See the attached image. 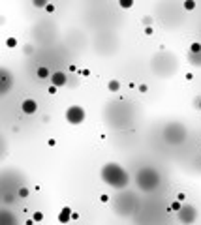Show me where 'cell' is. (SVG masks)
I'll return each mask as SVG.
<instances>
[{
  "mask_svg": "<svg viewBox=\"0 0 201 225\" xmlns=\"http://www.w3.org/2000/svg\"><path fill=\"white\" fill-rule=\"evenodd\" d=\"M150 23H152L150 17H143V25H150Z\"/></svg>",
  "mask_w": 201,
  "mask_h": 225,
  "instance_id": "obj_17",
  "label": "cell"
},
{
  "mask_svg": "<svg viewBox=\"0 0 201 225\" xmlns=\"http://www.w3.org/2000/svg\"><path fill=\"white\" fill-rule=\"evenodd\" d=\"M19 197H23V199L28 197V189H26V188H21V189H19Z\"/></svg>",
  "mask_w": 201,
  "mask_h": 225,
  "instance_id": "obj_13",
  "label": "cell"
},
{
  "mask_svg": "<svg viewBox=\"0 0 201 225\" xmlns=\"http://www.w3.org/2000/svg\"><path fill=\"white\" fill-rule=\"evenodd\" d=\"M145 34L150 36V34H152V28H150V26H147V28H145Z\"/></svg>",
  "mask_w": 201,
  "mask_h": 225,
  "instance_id": "obj_19",
  "label": "cell"
},
{
  "mask_svg": "<svg viewBox=\"0 0 201 225\" xmlns=\"http://www.w3.org/2000/svg\"><path fill=\"white\" fill-rule=\"evenodd\" d=\"M45 12L53 13V12H55V6H53V4H47V6H45Z\"/></svg>",
  "mask_w": 201,
  "mask_h": 225,
  "instance_id": "obj_16",
  "label": "cell"
},
{
  "mask_svg": "<svg viewBox=\"0 0 201 225\" xmlns=\"http://www.w3.org/2000/svg\"><path fill=\"white\" fill-rule=\"evenodd\" d=\"M199 51H201V43H197V41L190 45V53H192V55H194V53H199Z\"/></svg>",
  "mask_w": 201,
  "mask_h": 225,
  "instance_id": "obj_10",
  "label": "cell"
},
{
  "mask_svg": "<svg viewBox=\"0 0 201 225\" xmlns=\"http://www.w3.org/2000/svg\"><path fill=\"white\" fill-rule=\"evenodd\" d=\"M51 81H53L55 87H64V84L68 83V77H66V73L57 71V73H53V75H51Z\"/></svg>",
  "mask_w": 201,
  "mask_h": 225,
  "instance_id": "obj_3",
  "label": "cell"
},
{
  "mask_svg": "<svg viewBox=\"0 0 201 225\" xmlns=\"http://www.w3.org/2000/svg\"><path fill=\"white\" fill-rule=\"evenodd\" d=\"M21 109H23V113H26V114H32V113L38 111V103L34 100H25L23 105H21Z\"/></svg>",
  "mask_w": 201,
  "mask_h": 225,
  "instance_id": "obj_4",
  "label": "cell"
},
{
  "mask_svg": "<svg viewBox=\"0 0 201 225\" xmlns=\"http://www.w3.org/2000/svg\"><path fill=\"white\" fill-rule=\"evenodd\" d=\"M6 45H8V47H12V49H13V47L17 45V39H15V38H9V39L6 41Z\"/></svg>",
  "mask_w": 201,
  "mask_h": 225,
  "instance_id": "obj_12",
  "label": "cell"
},
{
  "mask_svg": "<svg viewBox=\"0 0 201 225\" xmlns=\"http://www.w3.org/2000/svg\"><path fill=\"white\" fill-rule=\"evenodd\" d=\"M66 120H68L70 124L77 126V124H81L85 120V109L79 105H72L68 111H66Z\"/></svg>",
  "mask_w": 201,
  "mask_h": 225,
  "instance_id": "obj_2",
  "label": "cell"
},
{
  "mask_svg": "<svg viewBox=\"0 0 201 225\" xmlns=\"http://www.w3.org/2000/svg\"><path fill=\"white\" fill-rule=\"evenodd\" d=\"M147 90H149V88L145 87V84H141V87H139V92H147Z\"/></svg>",
  "mask_w": 201,
  "mask_h": 225,
  "instance_id": "obj_20",
  "label": "cell"
},
{
  "mask_svg": "<svg viewBox=\"0 0 201 225\" xmlns=\"http://www.w3.org/2000/svg\"><path fill=\"white\" fill-rule=\"evenodd\" d=\"M107 90H109V92H118V90H120V83L115 81V79L109 81V83H107Z\"/></svg>",
  "mask_w": 201,
  "mask_h": 225,
  "instance_id": "obj_6",
  "label": "cell"
},
{
  "mask_svg": "<svg viewBox=\"0 0 201 225\" xmlns=\"http://www.w3.org/2000/svg\"><path fill=\"white\" fill-rule=\"evenodd\" d=\"M184 8H186V9H194V8H196V2H194V0H186V2H184Z\"/></svg>",
  "mask_w": 201,
  "mask_h": 225,
  "instance_id": "obj_11",
  "label": "cell"
},
{
  "mask_svg": "<svg viewBox=\"0 0 201 225\" xmlns=\"http://www.w3.org/2000/svg\"><path fill=\"white\" fill-rule=\"evenodd\" d=\"M184 197H186L184 193H178V195H177V199H178V201H184Z\"/></svg>",
  "mask_w": 201,
  "mask_h": 225,
  "instance_id": "obj_21",
  "label": "cell"
},
{
  "mask_svg": "<svg viewBox=\"0 0 201 225\" xmlns=\"http://www.w3.org/2000/svg\"><path fill=\"white\" fill-rule=\"evenodd\" d=\"M197 103H199V105H197V107H199V109H201V100H197Z\"/></svg>",
  "mask_w": 201,
  "mask_h": 225,
  "instance_id": "obj_22",
  "label": "cell"
},
{
  "mask_svg": "<svg viewBox=\"0 0 201 225\" xmlns=\"http://www.w3.org/2000/svg\"><path fill=\"white\" fill-rule=\"evenodd\" d=\"M118 6L124 8V9H130L133 6V0H118Z\"/></svg>",
  "mask_w": 201,
  "mask_h": 225,
  "instance_id": "obj_8",
  "label": "cell"
},
{
  "mask_svg": "<svg viewBox=\"0 0 201 225\" xmlns=\"http://www.w3.org/2000/svg\"><path fill=\"white\" fill-rule=\"evenodd\" d=\"M36 75L40 79H47L49 77V70L45 68V66H41V68H38V71H36Z\"/></svg>",
  "mask_w": 201,
  "mask_h": 225,
  "instance_id": "obj_7",
  "label": "cell"
},
{
  "mask_svg": "<svg viewBox=\"0 0 201 225\" xmlns=\"http://www.w3.org/2000/svg\"><path fill=\"white\" fill-rule=\"evenodd\" d=\"M72 218H73L72 208H70V206H64L62 212H60V216H58V221H60V223H66V221H70Z\"/></svg>",
  "mask_w": 201,
  "mask_h": 225,
  "instance_id": "obj_5",
  "label": "cell"
},
{
  "mask_svg": "<svg viewBox=\"0 0 201 225\" xmlns=\"http://www.w3.org/2000/svg\"><path fill=\"white\" fill-rule=\"evenodd\" d=\"M102 178L113 188H124L130 182V176L126 175V171L117 163H107L102 169Z\"/></svg>",
  "mask_w": 201,
  "mask_h": 225,
  "instance_id": "obj_1",
  "label": "cell"
},
{
  "mask_svg": "<svg viewBox=\"0 0 201 225\" xmlns=\"http://www.w3.org/2000/svg\"><path fill=\"white\" fill-rule=\"evenodd\" d=\"M32 4H34L36 8H45L49 2H47V0H32Z\"/></svg>",
  "mask_w": 201,
  "mask_h": 225,
  "instance_id": "obj_9",
  "label": "cell"
},
{
  "mask_svg": "<svg viewBox=\"0 0 201 225\" xmlns=\"http://www.w3.org/2000/svg\"><path fill=\"white\" fill-rule=\"evenodd\" d=\"M57 88H58V87H55V84H53V87L49 88V94H57Z\"/></svg>",
  "mask_w": 201,
  "mask_h": 225,
  "instance_id": "obj_18",
  "label": "cell"
},
{
  "mask_svg": "<svg viewBox=\"0 0 201 225\" xmlns=\"http://www.w3.org/2000/svg\"><path fill=\"white\" fill-rule=\"evenodd\" d=\"M171 210H175V212H178V210H181V201H175L173 205H171Z\"/></svg>",
  "mask_w": 201,
  "mask_h": 225,
  "instance_id": "obj_14",
  "label": "cell"
},
{
  "mask_svg": "<svg viewBox=\"0 0 201 225\" xmlns=\"http://www.w3.org/2000/svg\"><path fill=\"white\" fill-rule=\"evenodd\" d=\"M41 220H43V214L41 212H36L34 214V221H41Z\"/></svg>",
  "mask_w": 201,
  "mask_h": 225,
  "instance_id": "obj_15",
  "label": "cell"
}]
</instances>
